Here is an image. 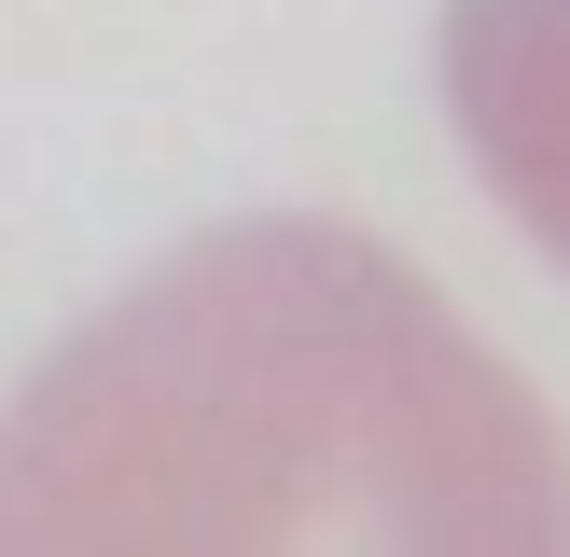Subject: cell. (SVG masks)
Returning <instances> with one entry per match:
<instances>
[{
  "label": "cell",
  "mask_w": 570,
  "mask_h": 557,
  "mask_svg": "<svg viewBox=\"0 0 570 557\" xmlns=\"http://www.w3.org/2000/svg\"><path fill=\"white\" fill-rule=\"evenodd\" d=\"M445 111L488 195L570 265V0H445Z\"/></svg>",
  "instance_id": "7a4b0ae2"
},
{
  "label": "cell",
  "mask_w": 570,
  "mask_h": 557,
  "mask_svg": "<svg viewBox=\"0 0 570 557\" xmlns=\"http://www.w3.org/2000/svg\"><path fill=\"white\" fill-rule=\"evenodd\" d=\"M0 557H570V432L390 237L265 209L0 390Z\"/></svg>",
  "instance_id": "6da1fadb"
}]
</instances>
